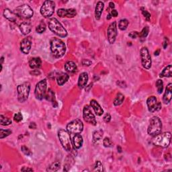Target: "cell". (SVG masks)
<instances>
[{"instance_id": "1", "label": "cell", "mask_w": 172, "mask_h": 172, "mask_svg": "<svg viewBox=\"0 0 172 172\" xmlns=\"http://www.w3.org/2000/svg\"><path fill=\"white\" fill-rule=\"evenodd\" d=\"M51 50L52 54L56 58L62 57L66 52V46L64 42L59 39L54 38L51 41Z\"/></svg>"}, {"instance_id": "2", "label": "cell", "mask_w": 172, "mask_h": 172, "mask_svg": "<svg viewBox=\"0 0 172 172\" xmlns=\"http://www.w3.org/2000/svg\"><path fill=\"white\" fill-rule=\"evenodd\" d=\"M49 28L52 32L55 33L57 36L61 38H65L67 36V32L62 24L59 22L55 18H51L48 23Z\"/></svg>"}, {"instance_id": "3", "label": "cell", "mask_w": 172, "mask_h": 172, "mask_svg": "<svg viewBox=\"0 0 172 172\" xmlns=\"http://www.w3.org/2000/svg\"><path fill=\"white\" fill-rule=\"evenodd\" d=\"M171 142V133L169 132H165L153 136L152 138V143L155 146L161 147H168Z\"/></svg>"}, {"instance_id": "4", "label": "cell", "mask_w": 172, "mask_h": 172, "mask_svg": "<svg viewBox=\"0 0 172 172\" xmlns=\"http://www.w3.org/2000/svg\"><path fill=\"white\" fill-rule=\"evenodd\" d=\"M162 122L158 116H153L150 120V123L147 129L149 135L153 136L161 133Z\"/></svg>"}, {"instance_id": "5", "label": "cell", "mask_w": 172, "mask_h": 172, "mask_svg": "<svg viewBox=\"0 0 172 172\" xmlns=\"http://www.w3.org/2000/svg\"><path fill=\"white\" fill-rule=\"evenodd\" d=\"M58 136L61 145L65 151L69 152L71 150V141L69 133L64 129H61L58 132Z\"/></svg>"}, {"instance_id": "6", "label": "cell", "mask_w": 172, "mask_h": 172, "mask_svg": "<svg viewBox=\"0 0 172 172\" xmlns=\"http://www.w3.org/2000/svg\"><path fill=\"white\" fill-rule=\"evenodd\" d=\"M30 91V84L25 82L19 85L17 88L18 100L20 102L23 103L28 100Z\"/></svg>"}, {"instance_id": "7", "label": "cell", "mask_w": 172, "mask_h": 172, "mask_svg": "<svg viewBox=\"0 0 172 172\" xmlns=\"http://www.w3.org/2000/svg\"><path fill=\"white\" fill-rule=\"evenodd\" d=\"M14 13L16 14V16L20 18L30 19L33 16L34 11L28 5L24 4L18 6L14 10Z\"/></svg>"}, {"instance_id": "8", "label": "cell", "mask_w": 172, "mask_h": 172, "mask_svg": "<svg viewBox=\"0 0 172 172\" xmlns=\"http://www.w3.org/2000/svg\"><path fill=\"white\" fill-rule=\"evenodd\" d=\"M55 3L53 1H44L41 8V14L44 18H50L55 12Z\"/></svg>"}, {"instance_id": "9", "label": "cell", "mask_w": 172, "mask_h": 172, "mask_svg": "<svg viewBox=\"0 0 172 172\" xmlns=\"http://www.w3.org/2000/svg\"><path fill=\"white\" fill-rule=\"evenodd\" d=\"M84 130V124L80 119H75L70 122L67 126V131L71 134H80Z\"/></svg>"}, {"instance_id": "10", "label": "cell", "mask_w": 172, "mask_h": 172, "mask_svg": "<svg viewBox=\"0 0 172 172\" xmlns=\"http://www.w3.org/2000/svg\"><path fill=\"white\" fill-rule=\"evenodd\" d=\"M140 55L143 67L146 69H149L151 67L152 61L151 57V55L147 47H143L141 49Z\"/></svg>"}, {"instance_id": "11", "label": "cell", "mask_w": 172, "mask_h": 172, "mask_svg": "<svg viewBox=\"0 0 172 172\" xmlns=\"http://www.w3.org/2000/svg\"><path fill=\"white\" fill-rule=\"evenodd\" d=\"M47 82L46 79H42L36 84L35 88V96L37 100H42L45 98L46 93Z\"/></svg>"}, {"instance_id": "12", "label": "cell", "mask_w": 172, "mask_h": 172, "mask_svg": "<svg viewBox=\"0 0 172 172\" xmlns=\"http://www.w3.org/2000/svg\"><path fill=\"white\" fill-rule=\"evenodd\" d=\"M83 117L84 121L89 124H92L93 126H96L97 124L96 122V117L91 111V108L89 106L86 105L85 106L83 110Z\"/></svg>"}, {"instance_id": "13", "label": "cell", "mask_w": 172, "mask_h": 172, "mask_svg": "<svg viewBox=\"0 0 172 172\" xmlns=\"http://www.w3.org/2000/svg\"><path fill=\"white\" fill-rule=\"evenodd\" d=\"M118 35L116 22H113L109 25L107 30L108 40L110 44H114Z\"/></svg>"}, {"instance_id": "14", "label": "cell", "mask_w": 172, "mask_h": 172, "mask_svg": "<svg viewBox=\"0 0 172 172\" xmlns=\"http://www.w3.org/2000/svg\"><path fill=\"white\" fill-rule=\"evenodd\" d=\"M147 104L148 110L150 112H154L155 111H159L161 109V102H157L156 97L152 96L147 99Z\"/></svg>"}, {"instance_id": "15", "label": "cell", "mask_w": 172, "mask_h": 172, "mask_svg": "<svg viewBox=\"0 0 172 172\" xmlns=\"http://www.w3.org/2000/svg\"><path fill=\"white\" fill-rule=\"evenodd\" d=\"M77 11L76 9L74 8L70 9H64L61 8L57 10V15L59 16L60 18H74L76 16Z\"/></svg>"}, {"instance_id": "16", "label": "cell", "mask_w": 172, "mask_h": 172, "mask_svg": "<svg viewBox=\"0 0 172 172\" xmlns=\"http://www.w3.org/2000/svg\"><path fill=\"white\" fill-rule=\"evenodd\" d=\"M32 46V41L30 38H26L24 39L20 42V50L25 55H28L30 51Z\"/></svg>"}, {"instance_id": "17", "label": "cell", "mask_w": 172, "mask_h": 172, "mask_svg": "<svg viewBox=\"0 0 172 172\" xmlns=\"http://www.w3.org/2000/svg\"><path fill=\"white\" fill-rule=\"evenodd\" d=\"M172 97V84H169L166 87V91L163 97V101L165 104H168L171 100Z\"/></svg>"}, {"instance_id": "18", "label": "cell", "mask_w": 172, "mask_h": 172, "mask_svg": "<svg viewBox=\"0 0 172 172\" xmlns=\"http://www.w3.org/2000/svg\"><path fill=\"white\" fill-rule=\"evenodd\" d=\"M88 74L86 72L81 73L78 79V87L79 89H84L86 86L88 81Z\"/></svg>"}, {"instance_id": "19", "label": "cell", "mask_w": 172, "mask_h": 172, "mask_svg": "<svg viewBox=\"0 0 172 172\" xmlns=\"http://www.w3.org/2000/svg\"><path fill=\"white\" fill-rule=\"evenodd\" d=\"M90 106L91 107L93 108L94 112H95L96 115H97L98 116H100L103 114V110L96 100H91L90 101Z\"/></svg>"}, {"instance_id": "20", "label": "cell", "mask_w": 172, "mask_h": 172, "mask_svg": "<svg viewBox=\"0 0 172 172\" xmlns=\"http://www.w3.org/2000/svg\"><path fill=\"white\" fill-rule=\"evenodd\" d=\"M69 75L65 74V73L61 72L60 74L56 75V82H57V84L59 86H62L63 85H64L69 80Z\"/></svg>"}, {"instance_id": "21", "label": "cell", "mask_w": 172, "mask_h": 172, "mask_svg": "<svg viewBox=\"0 0 172 172\" xmlns=\"http://www.w3.org/2000/svg\"><path fill=\"white\" fill-rule=\"evenodd\" d=\"M73 143H74V148L77 149H80L84 143V139L82 136L79 134H76L73 138Z\"/></svg>"}, {"instance_id": "22", "label": "cell", "mask_w": 172, "mask_h": 172, "mask_svg": "<svg viewBox=\"0 0 172 172\" xmlns=\"http://www.w3.org/2000/svg\"><path fill=\"white\" fill-rule=\"evenodd\" d=\"M20 30L24 35H27L31 32L32 25L28 22H24L20 25Z\"/></svg>"}, {"instance_id": "23", "label": "cell", "mask_w": 172, "mask_h": 172, "mask_svg": "<svg viewBox=\"0 0 172 172\" xmlns=\"http://www.w3.org/2000/svg\"><path fill=\"white\" fill-rule=\"evenodd\" d=\"M103 8H104V4L102 1H98L95 8V17L96 20H99L100 19Z\"/></svg>"}, {"instance_id": "24", "label": "cell", "mask_w": 172, "mask_h": 172, "mask_svg": "<svg viewBox=\"0 0 172 172\" xmlns=\"http://www.w3.org/2000/svg\"><path fill=\"white\" fill-rule=\"evenodd\" d=\"M41 65L42 61L40 57H33L29 61V66L31 69H39Z\"/></svg>"}, {"instance_id": "25", "label": "cell", "mask_w": 172, "mask_h": 172, "mask_svg": "<svg viewBox=\"0 0 172 172\" xmlns=\"http://www.w3.org/2000/svg\"><path fill=\"white\" fill-rule=\"evenodd\" d=\"M4 16L6 19H8L10 22H15L17 18V16L16 14L11 11L9 9H5L4 11Z\"/></svg>"}, {"instance_id": "26", "label": "cell", "mask_w": 172, "mask_h": 172, "mask_svg": "<svg viewBox=\"0 0 172 172\" xmlns=\"http://www.w3.org/2000/svg\"><path fill=\"white\" fill-rule=\"evenodd\" d=\"M65 69L69 73H75L77 69V65L73 61H67L65 64Z\"/></svg>"}, {"instance_id": "27", "label": "cell", "mask_w": 172, "mask_h": 172, "mask_svg": "<svg viewBox=\"0 0 172 172\" xmlns=\"http://www.w3.org/2000/svg\"><path fill=\"white\" fill-rule=\"evenodd\" d=\"M45 98L47 100H49V101H51V102H52L54 107H55V105L56 106H57V103H56V101L55 98V93H54L53 91H52L51 89H49L48 91H47V92L46 93Z\"/></svg>"}, {"instance_id": "28", "label": "cell", "mask_w": 172, "mask_h": 172, "mask_svg": "<svg viewBox=\"0 0 172 172\" xmlns=\"http://www.w3.org/2000/svg\"><path fill=\"white\" fill-rule=\"evenodd\" d=\"M171 71H172V67L171 65L167 66L166 68H164V69L162 71V72L160 74L159 76L160 77H171Z\"/></svg>"}, {"instance_id": "29", "label": "cell", "mask_w": 172, "mask_h": 172, "mask_svg": "<svg viewBox=\"0 0 172 172\" xmlns=\"http://www.w3.org/2000/svg\"><path fill=\"white\" fill-rule=\"evenodd\" d=\"M103 135V131L102 129H99L98 131H96L93 132V142H97V141H100L101 138H102Z\"/></svg>"}, {"instance_id": "30", "label": "cell", "mask_w": 172, "mask_h": 172, "mask_svg": "<svg viewBox=\"0 0 172 172\" xmlns=\"http://www.w3.org/2000/svg\"><path fill=\"white\" fill-rule=\"evenodd\" d=\"M61 168V163L59 161H55L52 163L48 168L46 169L47 171H56Z\"/></svg>"}, {"instance_id": "31", "label": "cell", "mask_w": 172, "mask_h": 172, "mask_svg": "<svg viewBox=\"0 0 172 172\" xmlns=\"http://www.w3.org/2000/svg\"><path fill=\"white\" fill-rule=\"evenodd\" d=\"M124 100V96L121 93H118L117 94L116 97L115 98L114 100V105L116 106H120L121 104H122V102H123Z\"/></svg>"}, {"instance_id": "32", "label": "cell", "mask_w": 172, "mask_h": 172, "mask_svg": "<svg viewBox=\"0 0 172 172\" xmlns=\"http://www.w3.org/2000/svg\"><path fill=\"white\" fill-rule=\"evenodd\" d=\"M129 22L126 19H122L119 22L118 27L121 30H125L128 26Z\"/></svg>"}, {"instance_id": "33", "label": "cell", "mask_w": 172, "mask_h": 172, "mask_svg": "<svg viewBox=\"0 0 172 172\" xmlns=\"http://www.w3.org/2000/svg\"><path fill=\"white\" fill-rule=\"evenodd\" d=\"M0 122H1L2 126H8L11 124V119L8 118H6V116H3V115H1L0 116Z\"/></svg>"}, {"instance_id": "34", "label": "cell", "mask_w": 172, "mask_h": 172, "mask_svg": "<svg viewBox=\"0 0 172 172\" xmlns=\"http://www.w3.org/2000/svg\"><path fill=\"white\" fill-rule=\"evenodd\" d=\"M46 30V24L44 22H42L39 24V25L36 28V32L39 33V34H42Z\"/></svg>"}, {"instance_id": "35", "label": "cell", "mask_w": 172, "mask_h": 172, "mask_svg": "<svg viewBox=\"0 0 172 172\" xmlns=\"http://www.w3.org/2000/svg\"><path fill=\"white\" fill-rule=\"evenodd\" d=\"M149 32V27L148 26L144 27L143 28V29L142 30V31L139 33V38L140 39H145V38L147 36Z\"/></svg>"}, {"instance_id": "36", "label": "cell", "mask_w": 172, "mask_h": 172, "mask_svg": "<svg viewBox=\"0 0 172 172\" xmlns=\"http://www.w3.org/2000/svg\"><path fill=\"white\" fill-rule=\"evenodd\" d=\"M156 86L157 88V91L159 93H161L163 90V82L161 79H158L156 82Z\"/></svg>"}, {"instance_id": "37", "label": "cell", "mask_w": 172, "mask_h": 172, "mask_svg": "<svg viewBox=\"0 0 172 172\" xmlns=\"http://www.w3.org/2000/svg\"><path fill=\"white\" fill-rule=\"evenodd\" d=\"M0 132H1V135H0V138H1V139L6 137V136H9V135H11V133H12L11 131L9 130V129H7V130L1 129V130H0Z\"/></svg>"}, {"instance_id": "38", "label": "cell", "mask_w": 172, "mask_h": 172, "mask_svg": "<svg viewBox=\"0 0 172 172\" xmlns=\"http://www.w3.org/2000/svg\"><path fill=\"white\" fill-rule=\"evenodd\" d=\"M93 170L96 171H103L102 163H101L100 161H96L95 166H94Z\"/></svg>"}, {"instance_id": "39", "label": "cell", "mask_w": 172, "mask_h": 172, "mask_svg": "<svg viewBox=\"0 0 172 172\" xmlns=\"http://www.w3.org/2000/svg\"><path fill=\"white\" fill-rule=\"evenodd\" d=\"M103 145L105 147H112L113 146V143L110 138L106 137L103 141Z\"/></svg>"}, {"instance_id": "40", "label": "cell", "mask_w": 172, "mask_h": 172, "mask_svg": "<svg viewBox=\"0 0 172 172\" xmlns=\"http://www.w3.org/2000/svg\"><path fill=\"white\" fill-rule=\"evenodd\" d=\"M21 150H22V151L26 155H27V156H31V155H32V153L31 152V151L28 149L27 147H26L25 145L22 146V147H21Z\"/></svg>"}, {"instance_id": "41", "label": "cell", "mask_w": 172, "mask_h": 172, "mask_svg": "<svg viewBox=\"0 0 172 172\" xmlns=\"http://www.w3.org/2000/svg\"><path fill=\"white\" fill-rule=\"evenodd\" d=\"M141 9H142V14L143 15L145 16V18L146 20L147 21H149L151 17V14L149 12V11L146 10L145 9H144L143 8H141Z\"/></svg>"}, {"instance_id": "42", "label": "cell", "mask_w": 172, "mask_h": 172, "mask_svg": "<svg viewBox=\"0 0 172 172\" xmlns=\"http://www.w3.org/2000/svg\"><path fill=\"white\" fill-rule=\"evenodd\" d=\"M22 119H23V116H22V114H21V112H18V113H16V114H14V120L16 122H20V121H22Z\"/></svg>"}, {"instance_id": "43", "label": "cell", "mask_w": 172, "mask_h": 172, "mask_svg": "<svg viewBox=\"0 0 172 172\" xmlns=\"http://www.w3.org/2000/svg\"><path fill=\"white\" fill-rule=\"evenodd\" d=\"M128 36L132 38V39H135L137 37H139V32H138L136 31L131 32L128 34Z\"/></svg>"}, {"instance_id": "44", "label": "cell", "mask_w": 172, "mask_h": 172, "mask_svg": "<svg viewBox=\"0 0 172 172\" xmlns=\"http://www.w3.org/2000/svg\"><path fill=\"white\" fill-rule=\"evenodd\" d=\"M103 121L108 123V122H110V120H111V116H110V114H109V113H106V114L104 115V116H103Z\"/></svg>"}, {"instance_id": "45", "label": "cell", "mask_w": 172, "mask_h": 172, "mask_svg": "<svg viewBox=\"0 0 172 172\" xmlns=\"http://www.w3.org/2000/svg\"><path fill=\"white\" fill-rule=\"evenodd\" d=\"M81 63L84 66H89L91 64V61L88 59H84L83 61H82Z\"/></svg>"}, {"instance_id": "46", "label": "cell", "mask_w": 172, "mask_h": 172, "mask_svg": "<svg viewBox=\"0 0 172 172\" xmlns=\"http://www.w3.org/2000/svg\"><path fill=\"white\" fill-rule=\"evenodd\" d=\"M117 84L118 85V86L121 87V88H125V87L126 86L125 82L123 81H118L117 82Z\"/></svg>"}, {"instance_id": "47", "label": "cell", "mask_w": 172, "mask_h": 172, "mask_svg": "<svg viewBox=\"0 0 172 172\" xmlns=\"http://www.w3.org/2000/svg\"><path fill=\"white\" fill-rule=\"evenodd\" d=\"M110 14H111L112 17L113 16V17H117L118 16V11L116 10V9H112L111 12L110 13Z\"/></svg>"}, {"instance_id": "48", "label": "cell", "mask_w": 172, "mask_h": 172, "mask_svg": "<svg viewBox=\"0 0 172 172\" xmlns=\"http://www.w3.org/2000/svg\"><path fill=\"white\" fill-rule=\"evenodd\" d=\"M168 39H167V38L166 37L164 39V41H163V47L164 49H166L167 47H168Z\"/></svg>"}, {"instance_id": "49", "label": "cell", "mask_w": 172, "mask_h": 172, "mask_svg": "<svg viewBox=\"0 0 172 172\" xmlns=\"http://www.w3.org/2000/svg\"><path fill=\"white\" fill-rule=\"evenodd\" d=\"M30 74H32L33 75H39L41 74V72L39 70H33L32 71L30 72Z\"/></svg>"}, {"instance_id": "50", "label": "cell", "mask_w": 172, "mask_h": 172, "mask_svg": "<svg viewBox=\"0 0 172 172\" xmlns=\"http://www.w3.org/2000/svg\"><path fill=\"white\" fill-rule=\"evenodd\" d=\"M29 128H32V129H36V124L34 123V122H31L29 125Z\"/></svg>"}, {"instance_id": "51", "label": "cell", "mask_w": 172, "mask_h": 172, "mask_svg": "<svg viewBox=\"0 0 172 172\" xmlns=\"http://www.w3.org/2000/svg\"><path fill=\"white\" fill-rule=\"evenodd\" d=\"M21 171H33V169L32 168H23L22 169H21Z\"/></svg>"}, {"instance_id": "52", "label": "cell", "mask_w": 172, "mask_h": 172, "mask_svg": "<svg viewBox=\"0 0 172 172\" xmlns=\"http://www.w3.org/2000/svg\"><path fill=\"white\" fill-rule=\"evenodd\" d=\"M114 7H115L114 4L113 3V2H110V4H109V8H112V9H114Z\"/></svg>"}, {"instance_id": "53", "label": "cell", "mask_w": 172, "mask_h": 172, "mask_svg": "<svg viewBox=\"0 0 172 172\" xmlns=\"http://www.w3.org/2000/svg\"><path fill=\"white\" fill-rule=\"evenodd\" d=\"M4 56H2V57L1 58V71L2 70V68H3V63H4Z\"/></svg>"}, {"instance_id": "54", "label": "cell", "mask_w": 172, "mask_h": 172, "mask_svg": "<svg viewBox=\"0 0 172 172\" xmlns=\"http://www.w3.org/2000/svg\"><path fill=\"white\" fill-rule=\"evenodd\" d=\"M159 53H160V50L159 49V50H157V51H156L155 52L154 55H155V56H158V55H159Z\"/></svg>"}, {"instance_id": "55", "label": "cell", "mask_w": 172, "mask_h": 172, "mask_svg": "<svg viewBox=\"0 0 172 172\" xmlns=\"http://www.w3.org/2000/svg\"><path fill=\"white\" fill-rule=\"evenodd\" d=\"M111 18H112L111 14H108V16H107V17H106V19H107V20H110V19H111Z\"/></svg>"}, {"instance_id": "56", "label": "cell", "mask_w": 172, "mask_h": 172, "mask_svg": "<svg viewBox=\"0 0 172 172\" xmlns=\"http://www.w3.org/2000/svg\"><path fill=\"white\" fill-rule=\"evenodd\" d=\"M117 149H118V151L119 153H122V149H121V147H120V146H118Z\"/></svg>"}]
</instances>
